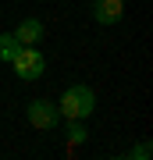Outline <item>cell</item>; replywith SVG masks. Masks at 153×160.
<instances>
[{
    "label": "cell",
    "instance_id": "cell-1",
    "mask_svg": "<svg viewBox=\"0 0 153 160\" xmlns=\"http://www.w3.org/2000/svg\"><path fill=\"white\" fill-rule=\"evenodd\" d=\"M57 110H61V118L68 121H85L96 110V92L89 86H68L61 92V100H57Z\"/></svg>",
    "mask_w": 153,
    "mask_h": 160
},
{
    "label": "cell",
    "instance_id": "cell-4",
    "mask_svg": "<svg viewBox=\"0 0 153 160\" xmlns=\"http://www.w3.org/2000/svg\"><path fill=\"white\" fill-rule=\"evenodd\" d=\"M125 14V0H93V18L100 25H118Z\"/></svg>",
    "mask_w": 153,
    "mask_h": 160
},
{
    "label": "cell",
    "instance_id": "cell-8",
    "mask_svg": "<svg viewBox=\"0 0 153 160\" xmlns=\"http://www.w3.org/2000/svg\"><path fill=\"white\" fill-rule=\"evenodd\" d=\"M132 157H135V160H146L150 157V142H139L135 149H132Z\"/></svg>",
    "mask_w": 153,
    "mask_h": 160
},
{
    "label": "cell",
    "instance_id": "cell-3",
    "mask_svg": "<svg viewBox=\"0 0 153 160\" xmlns=\"http://www.w3.org/2000/svg\"><path fill=\"white\" fill-rule=\"evenodd\" d=\"M25 118H28L32 128L50 132V128H57V121H61V110H57V103H50V100H28Z\"/></svg>",
    "mask_w": 153,
    "mask_h": 160
},
{
    "label": "cell",
    "instance_id": "cell-2",
    "mask_svg": "<svg viewBox=\"0 0 153 160\" xmlns=\"http://www.w3.org/2000/svg\"><path fill=\"white\" fill-rule=\"evenodd\" d=\"M11 64H14L18 78H25V82L43 78V71H46V57L36 50V46H18V53L11 57Z\"/></svg>",
    "mask_w": 153,
    "mask_h": 160
},
{
    "label": "cell",
    "instance_id": "cell-6",
    "mask_svg": "<svg viewBox=\"0 0 153 160\" xmlns=\"http://www.w3.org/2000/svg\"><path fill=\"white\" fill-rule=\"evenodd\" d=\"M18 46H22V43L14 39V32H0V61L11 64V57L18 53Z\"/></svg>",
    "mask_w": 153,
    "mask_h": 160
},
{
    "label": "cell",
    "instance_id": "cell-7",
    "mask_svg": "<svg viewBox=\"0 0 153 160\" xmlns=\"http://www.w3.org/2000/svg\"><path fill=\"white\" fill-rule=\"evenodd\" d=\"M85 139H89V132H85L82 121H68V142H71V146H82Z\"/></svg>",
    "mask_w": 153,
    "mask_h": 160
},
{
    "label": "cell",
    "instance_id": "cell-5",
    "mask_svg": "<svg viewBox=\"0 0 153 160\" xmlns=\"http://www.w3.org/2000/svg\"><path fill=\"white\" fill-rule=\"evenodd\" d=\"M14 39L22 43V46H39V39H43V22H39V18H25V22H18Z\"/></svg>",
    "mask_w": 153,
    "mask_h": 160
}]
</instances>
